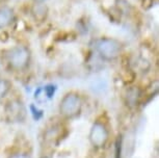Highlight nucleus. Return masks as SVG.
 Instances as JSON below:
<instances>
[{
  "label": "nucleus",
  "mask_w": 159,
  "mask_h": 158,
  "mask_svg": "<svg viewBox=\"0 0 159 158\" xmlns=\"http://www.w3.org/2000/svg\"><path fill=\"white\" fill-rule=\"evenodd\" d=\"M3 58L5 64L15 72H23L31 64L32 53L29 47L25 45H16L4 51Z\"/></svg>",
  "instance_id": "obj_1"
},
{
  "label": "nucleus",
  "mask_w": 159,
  "mask_h": 158,
  "mask_svg": "<svg viewBox=\"0 0 159 158\" xmlns=\"http://www.w3.org/2000/svg\"><path fill=\"white\" fill-rule=\"evenodd\" d=\"M95 49L101 59L105 61H116L124 51V44L118 38L102 37L96 41Z\"/></svg>",
  "instance_id": "obj_2"
},
{
  "label": "nucleus",
  "mask_w": 159,
  "mask_h": 158,
  "mask_svg": "<svg viewBox=\"0 0 159 158\" xmlns=\"http://www.w3.org/2000/svg\"><path fill=\"white\" fill-rule=\"evenodd\" d=\"M59 114L66 119H75L81 114L82 99L77 92H68L59 102Z\"/></svg>",
  "instance_id": "obj_3"
},
{
  "label": "nucleus",
  "mask_w": 159,
  "mask_h": 158,
  "mask_svg": "<svg viewBox=\"0 0 159 158\" xmlns=\"http://www.w3.org/2000/svg\"><path fill=\"white\" fill-rule=\"evenodd\" d=\"M5 120L10 123H23L27 117V109L21 99L14 98L4 106Z\"/></svg>",
  "instance_id": "obj_4"
},
{
  "label": "nucleus",
  "mask_w": 159,
  "mask_h": 158,
  "mask_svg": "<svg viewBox=\"0 0 159 158\" xmlns=\"http://www.w3.org/2000/svg\"><path fill=\"white\" fill-rule=\"evenodd\" d=\"M89 139L94 148H103L109 139V130L106 124L102 121H96L89 130Z\"/></svg>",
  "instance_id": "obj_5"
},
{
  "label": "nucleus",
  "mask_w": 159,
  "mask_h": 158,
  "mask_svg": "<svg viewBox=\"0 0 159 158\" xmlns=\"http://www.w3.org/2000/svg\"><path fill=\"white\" fill-rule=\"evenodd\" d=\"M16 21V13L14 8L8 5H0V29L3 30L5 28L11 27Z\"/></svg>",
  "instance_id": "obj_6"
},
{
  "label": "nucleus",
  "mask_w": 159,
  "mask_h": 158,
  "mask_svg": "<svg viewBox=\"0 0 159 158\" xmlns=\"http://www.w3.org/2000/svg\"><path fill=\"white\" fill-rule=\"evenodd\" d=\"M30 15L34 22L37 23H44L47 20L48 15H49V8L46 3H37L34 2V5L30 8Z\"/></svg>",
  "instance_id": "obj_7"
},
{
  "label": "nucleus",
  "mask_w": 159,
  "mask_h": 158,
  "mask_svg": "<svg viewBox=\"0 0 159 158\" xmlns=\"http://www.w3.org/2000/svg\"><path fill=\"white\" fill-rule=\"evenodd\" d=\"M125 102L129 106H136L139 104L140 98H142V91L137 86H129L126 89L125 94Z\"/></svg>",
  "instance_id": "obj_8"
},
{
  "label": "nucleus",
  "mask_w": 159,
  "mask_h": 158,
  "mask_svg": "<svg viewBox=\"0 0 159 158\" xmlns=\"http://www.w3.org/2000/svg\"><path fill=\"white\" fill-rule=\"evenodd\" d=\"M11 88H13V84L11 83L10 80L3 78V77H0V100L7 96Z\"/></svg>",
  "instance_id": "obj_9"
},
{
  "label": "nucleus",
  "mask_w": 159,
  "mask_h": 158,
  "mask_svg": "<svg viewBox=\"0 0 159 158\" xmlns=\"http://www.w3.org/2000/svg\"><path fill=\"white\" fill-rule=\"evenodd\" d=\"M29 109H30L31 115H32V118H34V121H39V120H41V119L43 118L44 111L42 109L38 108V107L35 105H34V104H31V105L29 106Z\"/></svg>",
  "instance_id": "obj_10"
},
{
  "label": "nucleus",
  "mask_w": 159,
  "mask_h": 158,
  "mask_svg": "<svg viewBox=\"0 0 159 158\" xmlns=\"http://www.w3.org/2000/svg\"><path fill=\"white\" fill-rule=\"evenodd\" d=\"M57 88H56L55 84H52V83H50V84H47L44 86V93H45V96H46L48 99H52L53 97H54L55 95V92Z\"/></svg>",
  "instance_id": "obj_11"
},
{
  "label": "nucleus",
  "mask_w": 159,
  "mask_h": 158,
  "mask_svg": "<svg viewBox=\"0 0 159 158\" xmlns=\"http://www.w3.org/2000/svg\"><path fill=\"white\" fill-rule=\"evenodd\" d=\"M116 158H121V153H122V138L119 136L118 141H116Z\"/></svg>",
  "instance_id": "obj_12"
},
{
  "label": "nucleus",
  "mask_w": 159,
  "mask_h": 158,
  "mask_svg": "<svg viewBox=\"0 0 159 158\" xmlns=\"http://www.w3.org/2000/svg\"><path fill=\"white\" fill-rule=\"evenodd\" d=\"M10 158H29V156L27 154H24V153H16L11 155Z\"/></svg>",
  "instance_id": "obj_13"
},
{
  "label": "nucleus",
  "mask_w": 159,
  "mask_h": 158,
  "mask_svg": "<svg viewBox=\"0 0 159 158\" xmlns=\"http://www.w3.org/2000/svg\"><path fill=\"white\" fill-rule=\"evenodd\" d=\"M47 0H34V2H37V3H45Z\"/></svg>",
  "instance_id": "obj_14"
},
{
  "label": "nucleus",
  "mask_w": 159,
  "mask_h": 158,
  "mask_svg": "<svg viewBox=\"0 0 159 158\" xmlns=\"http://www.w3.org/2000/svg\"><path fill=\"white\" fill-rule=\"evenodd\" d=\"M7 0H0V5H3Z\"/></svg>",
  "instance_id": "obj_15"
},
{
  "label": "nucleus",
  "mask_w": 159,
  "mask_h": 158,
  "mask_svg": "<svg viewBox=\"0 0 159 158\" xmlns=\"http://www.w3.org/2000/svg\"><path fill=\"white\" fill-rule=\"evenodd\" d=\"M41 158H49V157H48V156H42Z\"/></svg>",
  "instance_id": "obj_16"
}]
</instances>
